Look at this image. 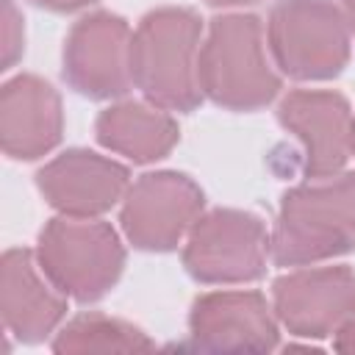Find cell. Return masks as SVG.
Segmentation results:
<instances>
[{
  "label": "cell",
  "instance_id": "cell-5",
  "mask_svg": "<svg viewBox=\"0 0 355 355\" xmlns=\"http://www.w3.org/2000/svg\"><path fill=\"white\" fill-rule=\"evenodd\" d=\"M33 252L50 283L75 302H97L125 269L119 233L100 219H50L39 230Z\"/></svg>",
  "mask_w": 355,
  "mask_h": 355
},
{
  "label": "cell",
  "instance_id": "cell-20",
  "mask_svg": "<svg viewBox=\"0 0 355 355\" xmlns=\"http://www.w3.org/2000/svg\"><path fill=\"white\" fill-rule=\"evenodd\" d=\"M205 3L214 8H239V6H252L258 0H205Z\"/></svg>",
  "mask_w": 355,
  "mask_h": 355
},
{
  "label": "cell",
  "instance_id": "cell-19",
  "mask_svg": "<svg viewBox=\"0 0 355 355\" xmlns=\"http://www.w3.org/2000/svg\"><path fill=\"white\" fill-rule=\"evenodd\" d=\"M33 6L39 8H47V11H55V14H69V11H78V8H86L97 0H31Z\"/></svg>",
  "mask_w": 355,
  "mask_h": 355
},
{
  "label": "cell",
  "instance_id": "cell-3",
  "mask_svg": "<svg viewBox=\"0 0 355 355\" xmlns=\"http://www.w3.org/2000/svg\"><path fill=\"white\" fill-rule=\"evenodd\" d=\"M255 14L214 17L202 33L197 80L202 97L227 111H258L280 94V75L266 55Z\"/></svg>",
  "mask_w": 355,
  "mask_h": 355
},
{
  "label": "cell",
  "instance_id": "cell-18",
  "mask_svg": "<svg viewBox=\"0 0 355 355\" xmlns=\"http://www.w3.org/2000/svg\"><path fill=\"white\" fill-rule=\"evenodd\" d=\"M333 349H338V352H355V316L347 319L333 333Z\"/></svg>",
  "mask_w": 355,
  "mask_h": 355
},
{
  "label": "cell",
  "instance_id": "cell-6",
  "mask_svg": "<svg viewBox=\"0 0 355 355\" xmlns=\"http://www.w3.org/2000/svg\"><path fill=\"white\" fill-rule=\"evenodd\" d=\"M272 236L261 216L239 208L205 211L183 244V266L197 283L233 286L263 277Z\"/></svg>",
  "mask_w": 355,
  "mask_h": 355
},
{
  "label": "cell",
  "instance_id": "cell-17",
  "mask_svg": "<svg viewBox=\"0 0 355 355\" xmlns=\"http://www.w3.org/2000/svg\"><path fill=\"white\" fill-rule=\"evenodd\" d=\"M22 14L17 11L14 0H3V69H11L22 55Z\"/></svg>",
  "mask_w": 355,
  "mask_h": 355
},
{
  "label": "cell",
  "instance_id": "cell-1",
  "mask_svg": "<svg viewBox=\"0 0 355 355\" xmlns=\"http://www.w3.org/2000/svg\"><path fill=\"white\" fill-rule=\"evenodd\" d=\"M202 33L200 14L183 6H164L139 19L130 36V80L147 103L178 114L202 103L197 80Z\"/></svg>",
  "mask_w": 355,
  "mask_h": 355
},
{
  "label": "cell",
  "instance_id": "cell-10",
  "mask_svg": "<svg viewBox=\"0 0 355 355\" xmlns=\"http://www.w3.org/2000/svg\"><path fill=\"white\" fill-rule=\"evenodd\" d=\"M277 322L300 338H327L355 316V269L347 263L300 266L272 283Z\"/></svg>",
  "mask_w": 355,
  "mask_h": 355
},
{
  "label": "cell",
  "instance_id": "cell-13",
  "mask_svg": "<svg viewBox=\"0 0 355 355\" xmlns=\"http://www.w3.org/2000/svg\"><path fill=\"white\" fill-rule=\"evenodd\" d=\"M0 311L6 330L17 341L39 344L64 322L67 294L42 272L36 252L14 247L0 261Z\"/></svg>",
  "mask_w": 355,
  "mask_h": 355
},
{
  "label": "cell",
  "instance_id": "cell-7",
  "mask_svg": "<svg viewBox=\"0 0 355 355\" xmlns=\"http://www.w3.org/2000/svg\"><path fill=\"white\" fill-rule=\"evenodd\" d=\"M205 194L183 172H147L136 178L119 211V225L128 241L144 252H169L202 216Z\"/></svg>",
  "mask_w": 355,
  "mask_h": 355
},
{
  "label": "cell",
  "instance_id": "cell-15",
  "mask_svg": "<svg viewBox=\"0 0 355 355\" xmlns=\"http://www.w3.org/2000/svg\"><path fill=\"white\" fill-rule=\"evenodd\" d=\"M97 141L133 164L164 158L180 139V128L166 108L141 100H122L103 108L94 119Z\"/></svg>",
  "mask_w": 355,
  "mask_h": 355
},
{
  "label": "cell",
  "instance_id": "cell-14",
  "mask_svg": "<svg viewBox=\"0 0 355 355\" xmlns=\"http://www.w3.org/2000/svg\"><path fill=\"white\" fill-rule=\"evenodd\" d=\"M64 133L58 92L39 75H14L0 89V144L8 158L36 161Z\"/></svg>",
  "mask_w": 355,
  "mask_h": 355
},
{
  "label": "cell",
  "instance_id": "cell-16",
  "mask_svg": "<svg viewBox=\"0 0 355 355\" xmlns=\"http://www.w3.org/2000/svg\"><path fill=\"white\" fill-rule=\"evenodd\" d=\"M153 347L155 341L136 324L97 311L72 316L53 338L55 352H139Z\"/></svg>",
  "mask_w": 355,
  "mask_h": 355
},
{
  "label": "cell",
  "instance_id": "cell-9",
  "mask_svg": "<svg viewBox=\"0 0 355 355\" xmlns=\"http://www.w3.org/2000/svg\"><path fill=\"white\" fill-rule=\"evenodd\" d=\"M277 122L300 141L305 178H330L352 155L355 114L344 94L330 89H294L277 103Z\"/></svg>",
  "mask_w": 355,
  "mask_h": 355
},
{
  "label": "cell",
  "instance_id": "cell-12",
  "mask_svg": "<svg viewBox=\"0 0 355 355\" xmlns=\"http://www.w3.org/2000/svg\"><path fill=\"white\" fill-rule=\"evenodd\" d=\"M130 172L114 158L92 150H64L36 172V189L61 216L97 219L128 191Z\"/></svg>",
  "mask_w": 355,
  "mask_h": 355
},
{
  "label": "cell",
  "instance_id": "cell-2",
  "mask_svg": "<svg viewBox=\"0 0 355 355\" xmlns=\"http://www.w3.org/2000/svg\"><path fill=\"white\" fill-rule=\"evenodd\" d=\"M355 252V172L316 178L280 197L272 230L277 266H308Z\"/></svg>",
  "mask_w": 355,
  "mask_h": 355
},
{
  "label": "cell",
  "instance_id": "cell-22",
  "mask_svg": "<svg viewBox=\"0 0 355 355\" xmlns=\"http://www.w3.org/2000/svg\"><path fill=\"white\" fill-rule=\"evenodd\" d=\"M352 155H355V130H352Z\"/></svg>",
  "mask_w": 355,
  "mask_h": 355
},
{
  "label": "cell",
  "instance_id": "cell-11",
  "mask_svg": "<svg viewBox=\"0 0 355 355\" xmlns=\"http://www.w3.org/2000/svg\"><path fill=\"white\" fill-rule=\"evenodd\" d=\"M277 324L266 297L244 288L200 294L189 311L191 347L214 352H269L277 347Z\"/></svg>",
  "mask_w": 355,
  "mask_h": 355
},
{
  "label": "cell",
  "instance_id": "cell-4",
  "mask_svg": "<svg viewBox=\"0 0 355 355\" xmlns=\"http://www.w3.org/2000/svg\"><path fill=\"white\" fill-rule=\"evenodd\" d=\"M266 47L291 80H330L349 64L352 33L336 0H275L266 17Z\"/></svg>",
  "mask_w": 355,
  "mask_h": 355
},
{
  "label": "cell",
  "instance_id": "cell-8",
  "mask_svg": "<svg viewBox=\"0 0 355 355\" xmlns=\"http://www.w3.org/2000/svg\"><path fill=\"white\" fill-rule=\"evenodd\" d=\"M130 25L111 11L80 17L61 55V75L69 89L89 100H114L128 94L130 80Z\"/></svg>",
  "mask_w": 355,
  "mask_h": 355
},
{
  "label": "cell",
  "instance_id": "cell-21",
  "mask_svg": "<svg viewBox=\"0 0 355 355\" xmlns=\"http://www.w3.org/2000/svg\"><path fill=\"white\" fill-rule=\"evenodd\" d=\"M341 11H344V17H347L349 33L355 36V0H341Z\"/></svg>",
  "mask_w": 355,
  "mask_h": 355
}]
</instances>
